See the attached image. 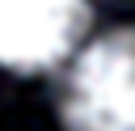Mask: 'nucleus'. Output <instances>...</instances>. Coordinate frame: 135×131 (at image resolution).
Here are the masks:
<instances>
[{"label":"nucleus","mask_w":135,"mask_h":131,"mask_svg":"<svg viewBox=\"0 0 135 131\" xmlns=\"http://www.w3.org/2000/svg\"><path fill=\"white\" fill-rule=\"evenodd\" d=\"M72 131H135V30L97 38L63 85Z\"/></svg>","instance_id":"f257e3e1"},{"label":"nucleus","mask_w":135,"mask_h":131,"mask_svg":"<svg viewBox=\"0 0 135 131\" xmlns=\"http://www.w3.org/2000/svg\"><path fill=\"white\" fill-rule=\"evenodd\" d=\"M84 25V0H0V63L13 72H42L76 46Z\"/></svg>","instance_id":"f03ea898"}]
</instances>
